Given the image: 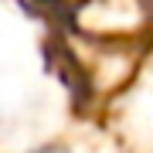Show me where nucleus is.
Wrapping results in <instances>:
<instances>
[{
	"label": "nucleus",
	"mask_w": 153,
	"mask_h": 153,
	"mask_svg": "<svg viewBox=\"0 0 153 153\" xmlns=\"http://www.w3.org/2000/svg\"><path fill=\"white\" fill-rule=\"evenodd\" d=\"M146 10H150V17H153V0H146Z\"/></svg>",
	"instance_id": "obj_3"
},
{
	"label": "nucleus",
	"mask_w": 153,
	"mask_h": 153,
	"mask_svg": "<svg viewBox=\"0 0 153 153\" xmlns=\"http://www.w3.org/2000/svg\"><path fill=\"white\" fill-rule=\"evenodd\" d=\"M34 153H68V150H61V146H41V150H34Z\"/></svg>",
	"instance_id": "obj_2"
},
{
	"label": "nucleus",
	"mask_w": 153,
	"mask_h": 153,
	"mask_svg": "<svg viewBox=\"0 0 153 153\" xmlns=\"http://www.w3.org/2000/svg\"><path fill=\"white\" fill-rule=\"evenodd\" d=\"M150 14V10H146ZM143 4L140 0H82L78 4V27L95 38H129L143 27Z\"/></svg>",
	"instance_id": "obj_1"
}]
</instances>
